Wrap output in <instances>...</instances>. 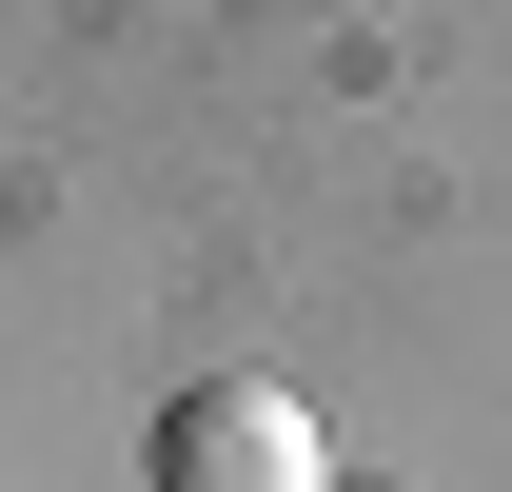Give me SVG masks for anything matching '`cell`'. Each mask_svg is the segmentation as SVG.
Here are the masks:
<instances>
[{"label":"cell","mask_w":512,"mask_h":492,"mask_svg":"<svg viewBox=\"0 0 512 492\" xmlns=\"http://www.w3.org/2000/svg\"><path fill=\"white\" fill-rule=\"evenodd\" d=\"M138 473L158 492H335V453H316V414H296L276 374H197L178 414L138 433Z\"/></svg>","instance_id":"cell-1"}]
</instances>
